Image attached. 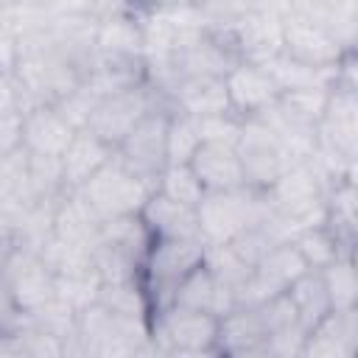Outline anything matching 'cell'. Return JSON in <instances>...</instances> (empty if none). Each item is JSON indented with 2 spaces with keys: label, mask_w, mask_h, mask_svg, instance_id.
Here are the masks:
<instances>
[{
  "label": "cell",
  "mask_w": 358,
  "mask_h": 358,
  "mask_svg": "<svg viewBox=\"0 0 358 358\" xmlns=\"http://www.w3.org/2000/svg\"><path fill=\"white\" fill-rule=\"evenodd\" d=\"M268 210L249 190V185L235 187V190H210L196 204L199 238H201V243H229L243 229L263 224Z\"/></svg>",
  "instance_id": "cell-1"
},
{
  "label": "cell",
  "mask_w": 358,
  "mask_h": 358,
  "mask_svg": "<svg viewBox=\"0 0 358 358\" xmlns=\"http://www.w3.org/2000/svg\"><path fill=\"white\" fill-rule=\"evenodd\" d=\"M154 190H157V185L131 173L117 157H112L103 168H98L87 179V185L78 187V193L90 201V207L101 215V221L115 218V215L140 213Z\"/></svg>",
  "instance_id": "cell-2"
},
{
  "label": "cell",
  "mask_w": 358,
  "mask_h": 358,
  "mask_svg": "<svg viewBox=\"0 0 358 358\" xmlns=\"http://www.w3.org/2000/svg\"><path fill=\"white\" fill-rule=\"evenodd\" d=\"M0 280L8 291L14 310L34 313L56 296V274L36 249H11L0 266Z\"/></svg>",
  "instance_id": "cell-3"
},
{
  "label": "cell",
  "mask_w": 358,
  "mask_h": 358,
  "mask_svg": "<svg viewBox=\"0 0 358 358\" xmlns=\"http://www.w3.org/2000/svg\"><path fill=\"white\" fill-rule=\"evenodd\" d=\"M168 120L171 115L151 109L115 148V157L140 179L157 185L162 168L168 165L165 143H168Z\"/></svg>",
  "instance_id": "cell-4"
},
{
  "label": "cell",
  "mask_w": 358,
  "mask_h": 358,
  "mask_svg": "<svg viewBox=\"0 0 358 358\" xmlns=\"http://www.w3.org/2000/svg\"><path fill=\"white\" fill-rule=\"evenodd\" d=\"M154 338L165 352H207L218 341V316L179 305L159 308Z\"/></svg>",
  "instance_id": "cell-5"
},
{
  "label": "cell",
  "mask_w": 358,
  "mask_h": 358,
  "mask_svg": "<svg viewBox=\"0 0 358 358\" xmlns=\"http://www.w3.org/2000/svg\"><path fill=\"white\" fill-rule=\"evenodd\" d=\"M235 151L241 157L246 185H263L268 187L285 168H288V154L282 151L277 134L271 126L260 117H249L241 123V134L235 143Z\"/></svg>",
  "instance_id": "cell-6"
},
{
  "label": "cell",
  "mask_w": 358,
  "mask_h": 358,
  "mask_svg": "<svg viewBox=\"0 0 358 358\" xmlns=\"http://www.w3.org/2000/svg\"><path fill=\"white\" fill-rule=\"evenodd\" d=\"M201 257H204L201 238H157V243L148 246V252H145V268H148L151 285L157 291H162L159 308L171 305L179 280L190 268H196L201 263Z\"/></svg>",
  "instance_id": "cell-7"
},
{
  "label": "cell",
  "mask_w": 358,
  "mask_h": 358,
  "mask_svg": "<svg viewBox=\"0 0 358 358\" xmlns=\"http://www.w3.org/2000/svg\"><path fill=\"white\" fill-rule=\"evenodd\" d=\"M154 109V101H151V92L143 87V84H134L129 90H120V92H112L106 95L90 115L87 120V129L95 131L103 143H109L112 148L120 145V140Z\"/></svg>",
  "instance_id": "cell-8"
},
{
  "label": "cell",
  "mask_w": 358,
  "mask_h": 358,
  "mask_svg": "<svg viewBox=\"0 0 358 358\" xmlns=\"http://www.w3.org/2000/svg\"><path fill=\"white\" fill-rule=\"evenodd\" d=\"M229 109L246 117L260 115L280 98V87L263 64H235L224 76Z\"/></svg>",
  "instance_id": "cell-9"
},
{
  "label": "cell",
  "mask_w": 358,
  "mask_h": 358,
  "mask_svg": "<svg viewBox=\"0 0 358 358\" xmlns=\"http://www.w3.org/2000/svg\"><path fill=\"white\" fill-rule=\"evenodd\" d=\"M187 165H190L193 173L199 176L204 193H210V190H235V187H246V173H243L241 157H238V151H235L232 143L201 140Z\"/></svg>",
  "instance_id": "cell-10"
},
{
  "label": "cell",
  "mask_w": 358,
  "mask_h": 358,
  "mask_svg": "<svg viewBox=\"0 0 358 358\" xmlns=\"http://www.w3.org/2000/svg\"><path fill=\"white\" fill-rule=\"evenodd\" d=\"M282 45L288 59L310 64V67H336L338 62V42L327 34V28L308 17H294L282 28Z\"/></svg>",
  "instance_id": "cell-11"
},
{
  "label": "cell",
  "mask_w": 358,
  "mask_h": 358,
  "mask_svg": "<svg viewBox=\"0 0 358 358\" xmlns=\"http://www.w3.org/2000/svg\"><path fill=\"white\" fill-rule=\"evenodd\" d=\"M76 129L53 103H39L22 112V148L34 157H62Z\"/></svg>",
  "instance_id": "cell-12"
},
{
  "label": "cell",
  "mask_w": 358,
  "mask_h": 358,
  "mask_svg": "<svg viewBox=\"0 0 358 358\" xmlns=\"http://www.w3.org/2000/svg\"><path fill=\"white\" fill-rule=\"evenodd\" d=\"M115 157V148L109 143H103L95 131L76 129V134L70 137L67 148L59 157V168H62V185L67 190H78L81 185H87V179L103 168L109 159Z\"/></svg>",
  "instance_id": "cell-13"
},
{
  "label": "cell",
  "mask_w": 358,
  "mask_h": 358,
  "mask_svg": "<svg viewBox=\"0 0 358 358\" xmlns=\"http://www.w3.org/2000/svg\"><path fill=\"white\" fill-rule=\"evenodd\" d=\"M171 305H179V308H190V310H204V313H213V316H224L235 308V291L224 282H218L213 277V271L199 263L196 268H190L176 291H173V299Z\"/></svg>",
  "instance_id": "cell-14"
},
{
  "label": "cell",
  "mask_w": 358,
  "mask_h": 358,
  "mask_svg": "<svg viewBox=\"0 0 358 358\" xmlns=\"http://www.w3.org/2000/svg\"><path fill=\"white\" fill-rule=\"evenodd\" d=\"M140 218L145 229L157 238H199V218L196 207H187L182 201H173L154 190L148 201L140 210Z\"/></svg>",
  "instance_id": "cell-15"
},
{
  "label": "cell",
  "mask_w": 358,
  "mask_h": 358,
  "mask_svg": "<svg viewBox=\"0 0 358 358\" xmlns=\"http://www.w3.org/2000/svg\"><path fill=\"white\" fill-rule=\"evenodd\" d=\"M355 308L350 310H330L324 319H319L308 333L302 344V355H350L355 347Z\"/></svg>",
  "instance_id": "cell-16"
},
{
  "label": "cell",
  "mask_w": 358,
  "mask_h": 358,
  "mask_svg": "<svg viewBox=\"0 0 358 358\" xmlns=\"http://www.w3.org/2000/svg\"><path fill=\"white\" fill-rule=\"evenodd\" d=\"M294 310H296V322L302 324V330L308 333L319 319H324L333 308H330V296L324 288V280L319 271H305L299 274L288 288H285Z\"/></svg>",
  "instance_id": "cell-17"
},
{
  "label": "cell",
  "mask_w": 358,
  "mask_h": 358,
  "mask_svg": "<svg viewBox=\"0 0 358 358\" xmlns=\"http://www.w3.org/2000/svg\"><path fill=\"white\" fill-rule=\"evenodd\" d=\"M176 103H179L182 112H187L193 117L232 112L224 78H185V81H179Z\"/></svg>",
  "instance_id": "cell-18"
},
{
  "label": "cell",
  "mask_w": 358,
  "mask_h": 358,
  "mask_svg": "<svg viewBox=\"0 0 358 358\" xmlns=\"http://www.w3.org/2000/svg\"><path fill=\"white\" fill-rule=\"evenodd\" d=\"M92 42H95V48H98L101 56L137 59L140 50H143V28H137L126 17H106L98 25Z\"/></svg>",
  "instance_id": "cell-19"
},
{
  "label": "cell",
  "mask_w": 358,
  "mask_h": 358,
  "mask_svg": "<svg viewBox=\"0 0 358 358\" xmlns=\"http://www.w3.org/2000/svg\"><path fill=\"white\" fill-rule=\"evenodd\" d=\"M291 243L296 246V252L302 255V260L308 263L310 271H322V268H327L338 257V241L322 224L299 229V235Z\"/></svg>",
  "instance_id": "cell-20"
},
{
  "label": "cell",
  "mask_w": 358,
  "mask_h": 358,
  "mask_svg": "<svg viewBox=\"0 0 358 358\" xmlns=\"http://www.w3.org/2000/svg\"><path fill=\"white\" fill-rule=\"evenodd\" d=\"M95 302H101L106 310L117 313V316H126V319H143L145 316V296L143 291L134 285V280L129 282H101L98 285V294H95Z\"/></svg>",
  "instance_id": "cell-21"
},
{
  "label": "cell",
  "mask_w": 358,
  "mask_h": 358,
  "mask_svg": "<svg viewBox=\"0 0 358 358\" xmlns=\"http://www.w3.org/2000/svg\"><path fill=\"white\" fill-rule=\"evenodd\" d=\"M199 143H201V134H199L196 117L187 115V112L171 115V120H168V143H165L168 165L190 162V157L199 148Z\"/></svg>",
  "instance_id": "cell-22"
},
{
  "label": "cell",
  "mask_w": 358,
  "mask_h": 358,
  "mask_svg": "<svg viewBox=\"0 0 358 358\" xmlns=\"http://www.w3.org/2000/svg\"><path fill=\"white\" fill-rule=\"evenodd\" d=\"M157 190L173 201H182L187 207H196L204 196V187L199 182V176L193 173V168L187 162L182 165H165L162 173H159V182H157Z\"/></svg>",
  "instance_id": "cell-23"
},
{
  "label": "cell",
  "mask_w": 358,
  "mask_h": 358,
  "mask_svg": "<svg viewBox=\"0 0 358 358\" xmlns=\"http://www.w3.org/2000/svg\"><path fill=\"white\" fill-rule=\"evenodd\" d=\"M322 280H324V288H327V296H330V308L333 310H350L355 308V268L347 257H336L327 268L319 271Z\"/></svg>",
  "instance_id": "cell-24"
},
{
  "label": "cell",
  "mask_w": 358,
  "mask_h": 358,
  "mask_svg": "<svg viewBox=\"0 0 358 358\" xmlns=\"http://www.w3.org/2000/svg\"><path fill=\"white\" fill-rule=\"evenodd\" d=\"M199 123V134L201 140H213V143H238L241 134V123L232 120V112H221V115H204L196 117Z\"/></svg>",
  "instance_id": "cell-25"
},
{
  "label": "cell",
  "mask_w": 358,
  "mask_h": 358,
  "mask_svg": "<svg viewBox=\"0 0 358 358\" xmlns=\"http://www.w3.org/2000/svg\"><path fill=\"white\" fill-rule=\"evenodd\" d=\"M22 151V112L0 115V162Z\"/></svg>",
  "instance_id": "cell-26"
},
{
  "label": "cell",
  "mask_w": 358,
  "mask_h": 358,
  "mask_svg": "<svg viewBox=\"0 0 358 358\" xmlns=\"http://www.w3.org/2000/svg\"><path fill=\"white\" fill-rule=\"evenodd\" d=\"M17 59H20V39L6 22H0V73H14Z\"/></svg>",
  "instance_id": "cell-27"
},
{
  "label": "cell",
  "mask_w": 358,
  "mask_h": 358,
  "mask_svg": "<svg viewBox=\"0 0 358 358\" xmlns=\"http://www.w3.org/2000/svg\"><path fill=\"white\" fill-rule=\"evenodd\" d=\"M20 112V90L11 73H0V115Z\"/></svg>",
  "instance_id": "cell-28"
},
{
  "label": "cell",
  "mask_w": 358,
  "mask_h": 358,
  "mask_svg": "<svg viewBox=\"0 0 358 358\" xmlns=\"http://www.w3.org/2000/svg\"><path fill=\"white\" fill-rule=\"evenodd\" d=\"M48 6L62 17H81L95 6V0H48Z\"/></svg>",
  "instance_id": "cell-29"
},
{
  "label": "cell",
  "mask_w": 358,
  "mask_h": 358,
  "mask_svg": "<svg viewBox=\"0 0 358 358\" xmlns=\"http://www.w3.org/2000/svg\"><path fill=\"white\" fill-rule=\"evenodd\" d=\"M291 6H296V8H313L316 3H322V0H288Z\"/></svg>",
  "instance_id": "cell-30"
},
{
  "label": "cell",
  "mask_w": 358,
  "mask_h": 358,
  "mask_svg": "<svg viewBox=\"0 0 358 358\" xmlns=\"http://www.w3.org/2000/svg\"><path fill=\"white\" fill-rule=\"evenodd\" d=\"M39 3H48V0H39Z\"/></svg>",
  "instance_id": "cell-31"
}]
</instances>
